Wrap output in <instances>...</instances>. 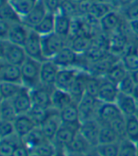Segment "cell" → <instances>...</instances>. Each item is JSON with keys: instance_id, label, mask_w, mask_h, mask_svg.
Returning <instances> with one entry per match:
<instances>
[{"instance_id": "obj_5", "label": "cell", "mask_w": 138, "mask_h": 156, "mask_svg": "<svg viewBox=\"0 0 138 156\" xmlns=\"http://www.w3.org/2000/svg\"><path fill=\"white\" fill-rule=\"evenodd\" d=\"M23 48L26 51L27 56L29 58L34 59L42 62L45 61L43 53L42 36L36 31H34L33 30H30L29 37H27Z\"/></svg>"}, {"instance_id": "obj_54", "label": "cell", "mask_w": 138, "mask_h": 156, "mask_svg": "<svg viewBox=\"0 0 138 156\" xmlns=\"http://www.w3.org/2000/svg\"><path fill=\"white\" fill-rule=\"evenodd\" d=\"M91 1H94V2H108V0H91Z\"/></svg>"}, {"instance_id": "obj_58", "label": "cell", "mask_w": 138, "mask_h": 156, "mask_svg": "<svg viewBox=\"0 0 138 156\" xmlns=\"http://www.w3.org/2000/svg\"><path fill=\"white\" fill-rule=\"evenodd\" d=\"M136 115H137V117H138V113H137V114H136Z\"/></svg>"}, {"instance_id": "obj_1", "label": "cell", "mask_w": 138, "mask_h": 156, "mask_svg": "<svg viewBox=\"0 0 138 156\" xmlns=\"http://www.w3.org/2000/svg\"><path fill=\"white\" fill-rule=\"evenodd\" d=\"M42 62L27 57L21 66L22 85L27 89H33L41 84Z\"/></svg>"}, {"instance_id": "obj_44", "label": "cell", "mask_w": 138, "mask_h": 156, "mask_svg": "<svg viewBox=\"0 0 138 156\" xmlns=\"http://www.w3.org/2000/svg\"><path fill=\"white\" fill-rule=\"evenodd\" d=\"M57 147L55 146V144L52 141H45L40 146H38L35 150L32 151L37 153L39 156H53L56 152Z\"/></svg>"}, {"instance_id": "obj_38", "label": "cell", "mask_w": 138, "mask_h": 156, "mask_svg": "<svg viewBox=\"0 0 138 156\" xmlns=\"http://www.w3.org/2000/svg\"><path fill=\"white\" fill-rule=\"evenodd\" d=\"M54 109H44V108H40V107H36V106H32L30 111L27 113L30 116V118L33 120V122L37 125L40 126L45 119H47L50 114L53 112Z\"/></svg>"}, {"instance_id": "obj_7", "label": "cell", "mask_w": 138, "mask_h": 156, "mask_svg": "<svg viewBox=\"0 0 138 156\" xmlns=\"http://www.w3.org/2000/svg\"><path fill=\"white\" fill-rule=\"evenodd\" d=\"M54 88L40 84L30 90L32 106L44 109L52 108V93Z\"/></svg>"}, {"instance_id": "obj_14", "label": "cell", "mask_w": 138, "mask_h": 156, "mask_svg": "<svg viewBox=\"0 0 138 156\" xmlns=\"http://www.w3.org/2000/svg\"><path fill=\"white\" fill-rule=\"evenodd\" d=\"M11 100L17 115L27 114L32 107L30 90L25 86H23L22 89L17 93V95Z\"/></svg>"}, {"instance_id": "obj_50", "label": "cell", "mask_w": 138, "mask_h": 156, "mask_svg": "<svg viewBox=\"0 0 138 156\" xmlns=\"http://www.w3.org/2000/svg\"><path fill=\"white\" fill-rule=\"evenodd\" d=\"M130 74H131V76H132V78H133V81L135 82V84L138 86V69H136V70H134V71L130 72Z\"/></svg>"}, {"instance_id": "obj_48", "label": "cell", "mask_w": 138, "mask_h": 156, "mask_svg": "<svg viewBox=\"0 0 138 156\" xmlns=\"http://www.w3.org/2000/svg\"><path fill=\"white\" fill-rule=\"evenodd\" d=\"M30 152L31 151L21 142V144L15 149L12 156H30Z\"/></svg>"}, {"instance_id": "obj_56", "label": "cell", "mask_w": 138, "mask_h": 156, "mask_svg": "<svg viewBox=\"0 0 138 156\" xmlns=\"http://www.w3.org/2000/svg\"><path fill=\"white\" fill-rule=\"evenodd\" d=\"M137 113H138V101H137Z\"/></svg>"}, {"instance_id": "obj_31", "label": "cell", "mask_w": 138, "mask_h": 156, "mask_svg": "<svg viewBox=\"0 0 138 156\" xmlns=\"http://www.w3.org/2000/svg\"><path fill=\"white\" fill-rule=\"evenodd\" d=\"M39 1L40 0H9V2L12 6L18 15L21 17V19L31 11Z\"/></svg>"}, {"instance_id": "obj_22", "label": "cell", "mask_w": 138, "mask_h": 156, "mask_svg": "<svg viewBox=\"0 0 138 156\" xmlns=\"http://www.w3.org/2000/svg\"><path fill=\"white\" fill-rule=\"evenodd\" d=\"M13 124L15 128V133L21 139L27 134H29L36 127H38L27 114L18 115L13 121Z\"/></svg>"}, {"instance_id": "obj_4", "label": "cell", "mask_w": 138, "mask_h": 156, "mask_svg": "<svg viewBox=\"0 0 138 156\" xmlns=\"http://www.w3.org/2000/svg\"><path fill=\"white\" fill-rule=\"evenodd\" d=\"M27 58V56L23 47L7 40H1V61L21 66Z\"/></svg>"}, {"instance_id": "obj_42", "label": "cell", "mask_w": 138, "mask_h": 156, "mask_svg": "<svg viewBox=\"0 0 138 156\" xmlns=\"http://www.w3.org/2000/svg\"><path fill=\"white\" fill-rule=\"evenodd\" d=\"M110 126L113 128V130L117 134L119 140L126 138V118L124 115H120L113 122L110 123Z\"/></svg>"}, {"instance_id": "obj_59", "label": "cell", "mask_w": 138, "mask_h": 156, "mask_svg": "<svg viewBox=\"0 0 138 156\" xmlns=\"http://www.w3.org/2000/svg\"><path fill=\"white\" fill-rule=\"evenodd\" d=\"M137 156H138V152H137Z\"/></svg>"}, {"instance_id": "obj_28", "label": "cell", "mask_w": 138, "mask_h": 156, "mask_svg": "<svg viewBox=\"0 0 138 156\" xmlns=\"http://www.w3.org/2000/svg\"><path fill=\"white\" fill-rule=\"evenodd\" d=\"M130 72L127 70V68L123 65L121 60H118L111 66V68L106 72L104 77L108 79L109 80H111L112 82H114V83L118 84Z\"/></svg>"}, {"instance_id": "obj_35", "label": "cell", "mask_w": 138, "mask_h": 156, "mask_svg": "<svg viewBox=\"0 0 138 156\" xmlns=\"http://www.w3.org/2000/svg\"><path fill=\"white\" fill-rule=\"evenodd\" d=\"M23 85L12 82H3L0 81V94H1V100H11L17 93L22 89Z\"/></svg>"}, {"instance_id": "obj_12", "label": "cell", "mask_w": 138, "mask_h": 156, "mask_svg": "<svg viewBox=\"0 0 138 156\" xmlns=\"http://www.w3.org/2000/svg\"><path fill=\"white\" fill-rule=\"evenodd\" d=\"M0 81L22 84L21 66L1 61L0 62Z\"/></svg>"}, {"instance_id": "obj_15", "label": "cell", "mask_w": 138, "mask_h": 156, "mask_svg": "<svg viewBox=\"0 0 138 156\" xmlns=\"http://www.w3.org/2000/svg\"><path fill=\"white\" fill-rule=\"evenodd\" d=\"M30 31V30L29 27H27L22 22L11 24L10 27H9L7 38L5 40L24 47L27 37H29Z\"/></svg>"}, {"instance_id": "obj_52", "label": "cell", "mask_w": 138, "mask_h": 156, "mask_svg": "<svg viewBox=\"0 0 138 156\" xmlns=\"http://www.w3.org/2000/svg\"><path fill=\"white\" fill-rule=\"evenodd\" d=\"M68 1L71 2L73 5H75V6L79 7V6H80L81 4H83V3H85V2L90 1V0H68Z\"/></svg>"}, {"instance_id": "obj_51", "label": "cell", "mask_w": 138, "mask_h": 156, "mask_svg": "<svg viewBox=\"0 0 138 156\" xmlns=\"http://www.w3.org/2000/svg\"><path fill=\"white\" fill-rule=\"evenodd\" d=\"M82 156H100V154L97 152L96 148H93L91 151H89L87 153H85L84 155H82Z\"/></svg>"}, {"instance_id": "obj_55", "label": "cell", "mask_w": 138, "mask_h": 156, "mask_svg": "<svg viewBox=\"0 0 138 156\" xmlns=\"http://www.w3.org/2000/svg\"><path fill=\"white\" fill-rule=\"evenodd\" d=\"M30 156H39L37 153H35V152H33V151H31L30 152Z\"/></svg>"}, {"instance_id": "obj_11", "label": "cell", "mask_w": 138, "mask_h": 156, "mask_svg": "<svg viewBox=\"0 0 138 156\" xmlns=\"http://www.w3.org/2000/svg\"><path fill=\"white\" fill-rule=\"evenodd\" d=\"M59 70L60 67L52 60L44 61L41 67V84L55 88Z\"/></svg>"}, {"instance_id": "obj_40", "label": "cell", "mask_w": 138, "mask_h": 156, "mask_svg": "<svg viewBox=\"0 0 138 156\" xmlns=\"http://www.w3.org/2000/svg\"><path fill=\"white\" fill-rule=\"evenodd\" d=\"M100 156H118L119 142L110 144H99L96 147Z\"/></svg>"}, {"instance_id": "obj_46", "label": "cell", "mask_w": 138, "mask_h": 156, "mask_svg": "<svg viewBox=\"0 0 138 156\" xmlns=\"http://www.w3.org/2000/svg\"><path fill=\"white\" fill-rule=\"evenodd\" d=\"M40 1L48 12L55 14L60 11L63 0H40Z\"/></svg>"}, {"instance_id": "obj_49", "label": "cell", "mask_w": 138, "mask_h": 156, "mask_svg": "<svg viewBox=\"0 0 138 156\" xmlns=\"http://www.w3.org/2000/svg\"><path fill=\"white\" fill-rule=\"evenodd\" d=\"M53 156H68V153L66 152L65 149L64 148H60V147H57L56 152Z\"/></svg>"}, {"instance_id": "obj_10", "label": "cell", "mask_w": 138, "mask_h": 156, "mask_svg": "<svg viewBox=\"0 0 138 156\" xmlns=\"http://www.w3.org/2000/svg\"><path fill=\"white\" fill-rule=\"evenodd\" d=\"M79 129H80V127L78 126L62 123L52 142L55 144L56 147L66 148V147L74 140V138L79 133Z\"/></svg>"}, {"instance_id": "obj_29", "label": "cell", "mask_w": 138, "mask_h": 156, "mask_svg": "<svg viewBox=\"0 0 138 156\" xmlns=\"http://www.w3.org/2000/svg\"><path fill=\"white\" fill-rule=\"evenodd\" d=\"M113 10H115V9L109 2H94L90 0L87 15H91L96 19L100 20L104 15Z\"/></svg>"}, {"instance_id": "obj_45", "label": "cell", "mask_w": 138, "mask_h": 156, "mask_svg": "<svg viewBox=\"0 0 138 156\" xmlns=\"http://www.w3.org/2000/svg\"><path fill=\"white\" fill-rule=\"evenodd\" d=\"M15 128L13 122L11 121H0V139L8 138L15 135Z\"/></svg>"}, {"instance_id": "obj_6", "label": "cell", "mask_w": 138, "mask_h": 156, "mask_svg": "<svg viewBox=\"0 0 138 156\" xmlns=\"http://www.w3.org/2000/svg\"><path fill=\"white\" fill-rule=\"evenodd\" d=\"M99 104L100 101L97 99V98L85 94L83 98L78 102L80 122L96 118Z\"/></svg>"}, {"instance_id": "obj_41", "label": "cell", "mask_w": 138, "mask_h": 156, "mask_svg": "<svg viewBox=\"0 0 138 156\" xmlns=\"http://www.w3.org/2000/svg\"><path fill=\"white\" fill-rule=\"evenodd\" d=\"M117 86H118V90H119L120 93L133 96V93H134L135 88H136L137 85L133 81L131 74L129 73V74L117 84Z\"/></svg>"}, {"instance_id": "obj_17", "label": "cell", "mask_w": 138, "mask_h": 156, "mask_svg": "<svg viewBox=\"0 0 138 156\" xmlns=\"http://www.w3.org/2000/svg\"><path fill=\"white\" fill-rule=\"evenodd\" d=\"M48 13V12L47 11V9L44 8L41 1H39L38 4L29 13L22 17V23L30 30H34Z\"/></svg>"}, {"instance_id": "obj_53", "label": "cell", "mask_w": 138, "mask_h": 156, "mask_svg": "<svg viewBox=\"0 0 138 156\" xmlns=\"http://www.w3.org/2000/svg\"><path fill=\"white\" fill-rule=\"evenodd\" d=\"M133 97L135 98V99L138 101V86H136V88H135V91H134V93H133Z\"/></svg>"}, {"instance_id": "obj_32", "label": "cell", "mask_w": 138, "mask_h": 156, "mask_svg": "<svg viewBox=\"0 0 138 156\" xmlns=\"http://www.w3.org/2000/svg\"><path fill=\"white\" fill-rule=\"evenodd\" d=\"M100 124V130H99V136H98V145L99 144H110V143H115L119 142L117 134L113 130V128L110 126V124Z\"/></svg>"}, {"instance_id": "obj_27", "label": "cell", "mask_w": 138, "mask_h": 156, "mask_svg": "<svg viewBox=\"0 0 138 156\" xmlns=\"http://www.w3.org/2000/svg\"><path fill=\"white\" fill-rule=\"evenodd\" d=\"M73 102V99L67 91L55 87L52 93V109L60 112L62 109Z\"/></svg>"}, {"instance_id": "obj_16", "label": "cell", "mask_w": 138, "mask_h": 156, "mask_svg": "<svg viewBox=\"0 0 138 156\" xmlns=\"http://www.w3.org/2000/svg\"><path fill=\"white\" fill-rule=\"evenodd\" d=\"M80 69L79 68H60L56 83H55V87L67 91L71 87V85L74 83V81L78 78L79 74L80 73Z\"/></svg>"}, {"instance_id": "obj_30", "label": "cell", "mask_w": 138, "mask_h": 156, "mask_svg": "<svg viewBox=\"0 0 138 156\" xmlns=\"http://www.w3.org/2000/svg\"><path fill=\"white\" fill-rule=\"evenodd\" d=\"M21 138L16 134L0 139V156H12L15 149L21 144Z\"/></svg>"}, {"instance_id": "obj_18", "label": "cell", "mask_w": 138, "mask_h": 156, "mask_svg": "<svg viewBox=\"0 0 138 156\" xmlns=\"http://www.w3.org/2000/svg\"><path fill=\"white\" fill-rule=\"evenodd\" d=\"M61 124L62 121L59 115V112L56 111V110H53V112L50 114V115L39 127L41 128L45 138L49 141H53Z\"/></svg>"}, {"instance_id": "obj_25", "label": "cell", "mask_w": 138, "mask_h": 156, "mask_svg": "<svg viewBox=\"0 0 138 156\" xmlns=\"http://www.w3.org/2000/svg\"><path fill=\"white\" fill-rule=\"evenodd\" d=\"M133 38L129 44L127 49L123 53L120 60L129 72L138 69V52L136 51L134 44L133 43Z\"/></svg>"}, {"instance_id": "obj_2", "label": "cell", "mask_w": 138, "mask_h": 156, "mask_svg": "<svg viewBox=\"0 0 138 156\" xmlns=\"http://www.w3.org/2000/svg\"><path fill=\"white\" fill-rule=\"evenodd\" d=\"M126 24L127 21L121 12L116 10L108 12L99 20L100 31L106 36H111L122 30L126 27Z\"/></svg>"}, {"instance_id": "obj_43", "label": "cell", "mask_w": 138, "mask_h": 156, "mask_svg": "<svg viewBox=\"0 0 138 156\" xmlns=\"http://www.w3.org/2000/svg\"><path fill=\"white\" fill-rule=\"evenodd\" d=\"M119 12H121L126 21L138 19V0H133L131 4H129L126 8Z\"/></svg>"}, {"instance_id": "obj_19", "label": "cell", "mask_w": 138, "mask_h": 156, "mask_svg": "<svg viewBox=\"0 0 138 156\" xmlns=\"http://www.w3.org/2000/svg\"><path fill=\"white\" fill-rule=\"evenodd\" d=\"M115 103L124 116H131L137 114V100L133 95H127L119 92Z\"/></svg>"}, {"instance_id": "obj_36", "label": "cell", "mask_w": 138, "mask_h": 156, "mask_svg": "<svg viewBox=\"0 0 138 156\" xmlns=\"http://www.w3.org/2000/svg\"><path fill=\"white\" fill-rule=\"evenodd\" d=\"M126 118V138L138 144V117L137 115L125 116Z\"/></svg>"}, {"instance_id": "obj_20", "label": "cell", "mask_w": 138, "mask_h": 156, "mask_svg": "<svg viewBox=\"0 0 138 156\" xmlns=\"http://www.w3.org/2000/svg\"><path fill=\"white\" fill-rule=\"evenodd\" d=\"M73 18L68 14L59 11L55 13V33L69 40Z\"/></svg>"}, {"instance_id": "obj_9", "label": "cell", "mask_w": 138, "mask_h": 156, "mask_svg": "<svg viewBox=\"0 0 138 156\" xmlns=\"http://www.w3.org/2000/svg\"><path fill=\"white\" fill-rule=\"evenodd\" d=\"M99 130H100V124L97 120V118H94L87 121L81 122L79 129V133L83 136V138L93 148H96L98 145Z\"/></svg>"}, {"instance_id": "obj_57", "label": "cell", "mask_w": 138, "mask_h": 156, "mask_svg": "<svg viewBox=\"0 0 138 156\" xmlns=\"http://www.w3.org/2000/svg\"><path fill=\"white\" fill-rule=\"evenodd\" d=\"M68 156H77V155H69V154H68Z\"/></svg>"}, {"instance_id": "obj_26", "label": "cell", "mask_w": 138, "mask_h": 156, "mask_svg": "<svg viewBox=\"0 0 138 156\" xmlns=\"http://www.w3.org/2000/svg\"><path fill=\"white\" fill-rule=\"evenodd\" d=\"M21 141L27 149L30 151H32L33 150L37 148L38 146H40L45 141H48V139L45 138V136L43 133L41 128L38 126V127H36L35 129H33L29 134H27L25 137H23Z\"/></svg>"}, {"instance_id": "obj_33", "label": "cell", "mask_w": 138, "mask_h": 156, "mask_svg": "<svg viewBox=\"0 0 138 156\" xmlns=\"http://www.w3.org/2000/svg\"><path fill=\"white\" fill-rule=\"evenodd\" d=\"M41 36H45L55 32V14L48 12L41 23L33 30Z\"/></svg>"}, {"instance_id": "obj_23", "label": "cell", "mask_w": 138, "mask_h": 156, "mask_svg": "<svg viewBox=\"0 0 138 156\" xmlns=\"http://www.w3.org/2000/svg\"><path fill=\"white\" fill-rule=\"evenodd\" d=\"M66 152L69 155H77V156H82L85 153H87L89 151L93 149L92 147L82 136L80 133L77 134V136L66 148H64Z\"/></svg>"}, {"instance_id": "obj_47", "label": "cell", "mask_w": 138, "mask_h": 156, "mask_svg": "<svg viewBox=\"0 0 138 156\" xmlns=\"http://www.w3.org/2000/svg\"><path fill=\"white\" fill-rule=\"evenodd\" d=\"M127 27L130 33L135 38H138V19L127 21Z\"/></svg>"}, {"instance_id": "obj_39", "label": "cell", "mask_w": 138, "mask_h": 156, "mask_svg": "<svg viewBox=\"0 0 138 156\" xmlns=\"http://www.w3.org/2000/svg\"><path fill=\"white\" fill-rule=\"evenodd\" d=\"M138 144L134 143L128 138L119 141L118 156H137Z\"/></svg>"}, {"instance_id": "obj_13", "label": "cell", "mask_w": 138, "mask_h": 156, "mask_svg": "<svg viewBox=\"0 0 138 156\" xmlns=\"http://www.w3.org/2000/svg\"><path fill=\"white\" fill-rule=\"evenodd\" d=\"M120 115H123L121 114L120 110L118 109L115 103L100 102L96 118L99 123L110 124Z\"/></svg>"}, {"instance_id": "obj_34", "label": "cell", "mask_w": 138, "mask_h": 156, "mask_svg": "<svg viewBox=\"0 0 138 156\" xmlns=\"http://www.w3.org/2000/svg\"><path fill=\"white\" fill-rule=\"evenodd\" d=\"M1 20L11 24L22 22L21 17L15 12L12 6L9 2V0L1 1Z\"/></svg>"}, {"instance_id": "obj_21", "label": "cell", "mask_w": 138, "mask_h": 156, "mask_svg": "<svg viewBox=\"0 0 138 156\" xmlns=\"http://www.w3.org/2000/svg\"><path fill=\"white\" fill-rule=\"evenodd\" d=\"M61 121L63 124H68L73 126H80V117L79 113L78 103L73 101L66 107H64L59 112Z\"/></svg>"}, {"instance_id": "obj_3", "label": "cell", "mask_w": 138, "mask_h": 156, "mask_svg": "<svg viewBox=\"0 0 138 156\" xmlns=\"http://www.w3.org/2000/svg\"><path fill=\"white\" fill-rule=\"evenodd\" d=\"M42 45L44 59L51 60L64 48L68 47L69 40L54 32L48 35L42 36Z\"/></svg>"}, {"instance_id": "obj_8", "label": "cell", "mask_w": 138, "mask_h": 156, "mask_svg": "<svg viewBox=\"0 0 138 156\" xmlns=\"http://www.w3.org/2000/svg\"><path fill=\"white\" fill-rule=\"evenodd\" d=\"M119 94L117 84L106 79L104 76L100 77L99 90L97 93V99L100 102L115 103Z\"/></svg>"}, {"instance_id": "obj_37", "label": "cell", "mask_w": 138, "mask_h": 156, "mask_svg": "<svg viewBox=\"0 0 138 156\" xmlns=\"http://www.w3.org/2000/svg\"><path fill=\"white\" fill-rule=\"evenodd\" d=\"M17 113L12 100H1L0 103V121L13 122L17 117Z\"/></svg>"}, {"instance_id": "obj_24", "label": "cell", "mask_w": 138, "mask_h": 156, "mask_svg": "<svg viewBox=\"0 0 138 156\" xmlns=\"http://www.w3.org/2000/svg\"><path fill=\"white\" fill-rule=\"evenodd\" d=\"M87 71L81 70L79 74L78 78L74 81V83L71 85V87L68 90V93L70 94L73 101L79 102L80 100L83 98V96L86 94L85 91V77H86Z\"/></svg>"}]
</instances>
